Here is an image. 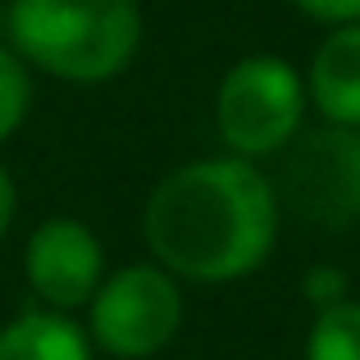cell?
Returning a JSON list of instances; mask_svg holds the SVG:
<instances>
[{
	"label": "cell",
	"mask_w": 360,
	"mask_h": 360,
	"mask_svg": "<svg viewBox=\"0 0 360 360\" xmlns=\"http://www.w3.org/2000/svg\"><path fill=\"white\" fill-rule=\"evenodd\" d=\"M310 23L324 27H342V23H360V0H292Z\"/></svg>",
	"instance_id": "cell-12"
},
{
	"label": "cell",
	"mask_w": 360,
	"mask_h": 360,
	"mask_svg": "<svg viewBox=\"0 0 360 360\" xmlns=\"http://www.w3.org/2000/svg\"><path fill=\"white\" fill-rule=\"evenodd\" d=\"M14 214H18V187H14V174L0 165V242L14 229Z\"/></svg>",
	"instance_id": "cell-13"
},
{
	"label": "cell",
	"mask_w": 360,
	"mask_h": 360,
	"mask_svg": "<svg viewBox=\"0 0 360 360\" xmlns=\"http://www.w3.org/2000/svg\"><path fill=\"white\" fill-rule=\"evenodd\" d=\"M310 115L306 78L283 55H242L214 87V132L238 160H274L301 137Z\"/></svg>",
	"instance_id": "cell-3"
},
{
	"label": "cell",
	"mask_w": 360,
	"mask_h": 360,
	"mask_svg": "<svg viewBox=\"0 0 360 360\" xmlns=\"http://www.w3.org/2000/svg\"><path fill=\"white\" fill-rule=\"evenodd\" d=\"M278 187L260 165L205 155L169 169L141 205V242L178 283H238L274 255Z\"/></svg>",
	"instance_id": "cell-1"
},
{
	"label": "cell",
	"mask_w": 360,
	"mask_h": 360,
	"mask_svg": "<svg viewBox=\"0 0 360 360\" xmlns=\"http://www.w3.org/2000/svg\"><path fill=\"white\" fill-rule=\"evenodd\" d=\"M306 360H360V301L347 297L315 310L306 328Z\"/></svg>",
	"instance_id": "cell-9"
},
{
	"label": "cell",
	"mask_w": 360,
	"mask_h": 360,
	"mask_svg": "<svg viewBox=\"0 0 360 360\" xmlns=\"http://www.w3.org/2000/svg\"><path fill=\"white\" fill-rule=\"evenodd\" d=\"M0 360H96V347L73 315L32 306L0 328Z\"/></svg>",
	"instance_id": "cell-8"
},
{
	"label": "cell",
	"mask_w": 360,
	"mask_h": 360,
	"mask_svg": "<svg viewBox=\"0 0 360 360\" xmlns=\"http://www.w3.org/2000/svg\"><path fill=\"white\" fill-rule=\"evenodd\" d=\"M278 160L283 169L274 187L283 210L315 229L360 224V128H301V137Z\"/></svg>",
	"instance_id": "cell-5"
},
{
	"label": "cell",
	"mask_w": 360,
	"mask_h": 360,
	"mask_svg": "<svg viewBox=\"0 0 360 360\" xmlns=\"http://www.w3.org/2000/svg\"><path fill=\"white\" fill-rule=\"evenodd\" d=\"M32 96H37V73L23 64V55L14 46H0V146L14 137L32 115Z\"/></svg>",
	"instance_id": "cell-10"
},
{
	"label": "cell",
	"mask_w": 360,
	"mask_h": 360,
	"mask_svg": "<svg viewBox=\"0 0 360 360\" xmlns=\"http://www.w3.org/2000/svg\"><path fill=\"white\" fill-rule=\"evenodd\" d=\"M183 283L155 260L123 264L105 274L96 297L87 301V338L101 356L150 360L183 328Z\"/></svg>",
	"instance_id": "cell-4"
},
{
	"label": "cell",
	"mask_w": 360,
	"mask_h": 360,
	"mask_svg": "<svg viewBox=\"0 0 360 360\" xmlns=\"http://www.w3.org/2000/svg\"><path fill=\"white\" fill-rule=\"evenodd\" d=\"M9 46L23 64L73 87L115 82L141 51V0H9Z\"/></svg>",
	"instance_id": "cell-2"
},
{
	"label": "cell",
	"mask_w": 360,
	"mask_h": 360,
	"mask_svg": "<svg viewBox=\"0 0 360 360\" xmlns=\"http://www.w3.org/2000/svg\"><path fill=\"white\" fill-rule=\"evenodd\" d=\"M301 78L319 123L360 128V23L328 27Z\"/></svg>",
	"instance_id": "cell-7"
},
{
	"label": "cell",
	"mask_w": 360,
	"mask_h": 360,
	"mask_svg": "<svg viewBox=\"0 0 360 360\" xmlns=\"http://www.w3.org/2000/svg\"><path fill=\"white\" fill-rule=\"evenodd\" d=\"M105 274H110L105 246L82 219L55 214V219H41L27 233L23 278H27V292L37 297V306L60 310V315L87 310V301L96 297Z\"/></svg>",
	"instance_id": "cell-6"
},
{
	"label": "cell",
	"mask_w": 360,
	"mask_h": 360,
	"mask_svg": "<svg viewBox=\"0 0 360 360\" xmlns=\"http://www.w3.org/2000/svg\"><path fill=\"white\" fill-rule=\"evenodd\" d=\"M301 297L310 301V310H328L352 297V274L342 264H310L301 274Z\"/></svg>",
	"instance_id": "cell-11"
}]
</instances>
